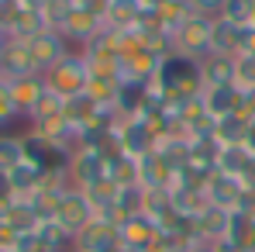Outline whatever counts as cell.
<instances>
[{
	"label": "cell",
	"instance_id": "cell-9",
	"mask_svg": "<svg viewBox=\"0 0 255 252\" xmlns=\"http://www.w3.org/2000/svg\"><path fill=\"white\" fill-rule=\"evenodd\" d=\"M28 52H31V62H35V69H38V73L45 76L52 66H59V62H62L69 52H73V45L66 42L59 31H52V28H48V31L35 35V38L28 42Z\"/></svg>",
	"mask_w": 255,
	"mask_h": 252
},
{
	"label": "cell",
	"instance_id": "cell-20",
	"mask_svg": "<svg viewBox=\"0 0 255 252\" xmlns=\"http://www.w3.org/2000/svg\"><path fill=\"white\" fill-rule=\"evenodd\" d=\"M3 221H7L17 235H28V232H35V228L42 225V218L35 214V208H31V201H28V197H17L10 208L3 211Z\"/></svg>",
	"mask_w": 255,
	"mask_h": 252
},
{
	"label": "cell",
	"instance_id": "cell-12",
	"mask_svg": "<svg viewBox=\"0 0 255 252\" xmlns=\"http://www.w3.org/2000/svg\"><path fill=\"white\" fill-rule=\"evenodd\" d=\"M141 0H107V10H104V28L111 31H134L141 24Z\"/></svg>",
	"mask_w": 255,
	"mask_h": 252
},
{
	"label": "cell",
	"instance_id": "cell-8",
	"mask_svg": "<svg viewBox=\"0 0 255 252\" xmlns=\"http://www.w3.org/2000/svg\"><path fill=\"white\" fill-rule=\"evenodd\" d=\"M66 173H69V183H73L76 190H86V187L107 180V159H104L100 152H93V149H76V152L69 156Z\"/></svg>",
	"mask_w": 255,
	"mask_h": 252
},
{
	"label": "cell",
	"instance_id": "cell-13",
	"mask_svg": "<svg viewBox=\"0 0 255 252\" xmlns=\"http://www.w3.org/2000/svg\"><path fill=\"white\" fill-rule=\"evenodd\" d=\"M17 76H42L31 62V52H28V42H17L10 38L7 42V52H3V62H0V80H17Z\"/></svg>",
	"mask_w": 255,
	"mask_h": 252
},
{
	"label": "cell",
	"instance_id": "cell-32",
	"mask_svg": "<svg viewBox=\"0 0 255 252\" xmlns=\"http://www.w3.org/2000/svg\"><path fill=\"white\" fill-rule=\"evenodd\" d=\"M235 83L242 90H252L255 86V55H249V52L235 55Z\"/></svg>",
	"mask_w": 255,
	"mask_h": 252
},
{
	"label": "cell",
	"instance_id": "cell-25",
	"mask_svg": "<svg viewBox=\"0 0 255 252\" xmlns=\"http://www.w3.org/2000/svg\"><path fill=\"white\" fill-rule=\"evenodd\" d=\"M193 14H197V10H193V3H190V0H169L162 10H155L159 24H162L169 35L179 28V24H183V21H186V17H193Z\"/></svg>",
	"mask_w": 255,
	"mask_h": 252
},
{
	"label": "cell",
	"instance_id": "cell-39",
	"mask_svg": "<svg viewBox=\"0 0 255 252\" xmlns=\"http://www.w3.org/2000/svg\"><path fill=\"white\" fill-rule=\"evenodd\" d=\"M190 252H217V246H214V242H197Z\"/></svg>",
	"mask_w": 255,
	"mask_h": 252
},
{
	"label": "cell",
	"instance_id": "cell-24",
	"mask_svg": "<svg viewBox=\"0 0 255 252\" xmlns=\"http://www.w3.org/2000/svg\"><path fill=\"white\" fill-rule=\"evenodd\" d=\"M249 159H252V149H249V145H228V149H221V156H217V169L242 180Z\"/></svg>",
	"mask_w": 255,
	"mask_h": 252
},
{
	"label": "cell",
	"instance_id": "cell-3",
	"mask_svg": "<svg viewBox=\"0 0 255 252\" xmlns=\"http://www.w3.org/2000/svg\"><path fill=\"white\" fill-rule=\"evenodd\" d=\"M114 138H118L121 152H125V156H134V159L155 152V142H159L152 121L141 118V114H138V118H121V121L114 125Z\"/></svg>",
	"mask_w": 255,
	"mask_h": 252
},
{
	"label": "cell",
	"instance_id": "cell-28",
	"mask_svg": "<svg viewBox=\"0 0 255 252\" xmlns=\"http://www.w3.org/2000/svg\"><path fill=\"white\" fill-rule=\"evenodd\" d=\"M38 239L45 242L48 252H69L73 249V239H69L55 221H42V225H38Z\"/></svg>",
	"mask_w": 255,
	"mask_h": 252
},
{
	"label": "cell",
	"instance_id": "cell-22",
	"mask_svg": "<svg viewBox=\"0 0 255 252\" xmlns=\"http://www.w3.org/2000/svg\"><path fill=\"white\" fill-rule=\"evenodd\" d=\"M45 176H48V173H45L42 166H35V163H28V159H24L21 166L10 173V183H14L17 197H31V194L45 183Z\"/></svg>",
	"mask_w": 255,
	"mask_h": 252
},
{
	"label": "cell",
	"instance_id": "cell-31",
	"mask_svg": "<svg viewBox=\"0 0 255 252\" xmlns=\"http://www.w3.org/2000/svg\"><path fill=\"white\" fill-rule=\"evenodd\" d=\"M17 118H21V111L10 97V86H7V80H0V131H7Z\"/></svg>",
	"mask_w": 255,
	"mask_h": 252
},
{
	"label": "cell",
	"instance_id": "cell-10",
	"mask_svg": "<svg viewBox=\"0 0 255 252\" xmlns=\"http://www.w3.org/2000/svg\"><path fill=\"white\" fill-rule=\"evenodd\" d=\"M242 194H245V183H242L238 176L221 173V169H214L211 176H207V183H204L207 204H214V208H221V211H238Z\"/></svg>",
	"mask_w": 255,
	"mask_h": 252
},
{
	"label": "cell",
	"instance_id": "cell-2",
	"mask_svg": "<svg viewBox=\"0 0 255 252\" xmlns=\"http://www.w3.org/2000/svg\"><path fill=\"white\" fill-rule=\"evenodd\" d=\"M211 31H214V17H207V14L186 17L172 31V52L190 55V59H204L211 52Z\"/></svg>",
	"mask_w": 255,
	"mask_h": 252
},
{
	"label": "cell",
	"instance_id": "cell-35",
	"mask_svg": "<svg viewBox=\"0 0 255 252\" xmlns=\"http://www.w3.org/2000/svg\"><path fill=\"white\" fill-rule=\"evenodd\" d=\"M190 3H193V10H197V14L217 17V14L224 10V3H228V0H190Z\"/></svg>",
	"mask_w": 255,
	"mask_h": 252
},
{
	"label": "cell",
	"instance_id": "cell-26",
	"mask_svg": "<svg viewBox=\"0 0 255 252\" xmlns=\"http://www.w3.org/2000/svg\"><path fill=\"white\" fill-rule=\"evenodd\" d=\"M118 190H121V187H118V183H114V180L107 176V180H100V183L86 187L83 194L90 197V204L97 208V214H107V211L114 208V201H118Z\"/></svg>",
	"mask_w": 255,
	"mask_h": 252
},
{
	"label": "cell",
	"instance_id": "cell-29",
	"mask_svg": "<svg viewBox=\"0 0 255 252\" xmlns=\"http://www.w3.org/2000/svg\"><path fill=\"white\" fill-rule=\"evenodd\" d=\"M59 114H66V100H62L59 93L45 90L42 100H38L35 111H31V118H28V125H31V121H45V118H59Z\"/></svg>",
	"mask_w": 255,
	"mask_h": 252
},
{
	"label": "cell",
	"instance_id": "cell-6",
	"mask_svg": "<svg viewBox=\"0 0 255 252\" xmlns=\"http://www.w3.org/2000/svg\"><path fill=\"white\" fill-rule=\"evenodd\" d=\"M100 31H104V17H100L97 10H90V7H83L80 0H76L73 14L66 17V24L59 28V35H62L66 42L73 45L76 52H80V48H86V45L93 42V38H97Z\"/></svg>",
	"mask_w": 255,
	"mask_h": 252
},
{
	"label": "cell",
	"instance_id": "cell-43",
	"mask_svg": "<svg viewBox=\"0 0 255 252\" xmlns=\"http://www.w3.org/2000/svg\"><path fill=\"white\" fill-rule=\"evenodd\" d=\"M0 252H3V249H0Z\"/></svg>",
	"mask_w": 255,
	"mask_h": 252
},
{
	"label": "cell",
	"instance_id": "cell-19",
	"mask_svg": "<svg viewBox=\"0 0 255 252\" xmlns=\"http://www.w3.org/2000/svg\"><path fill=\"white\" fill-rule=\"evenodd\" d=\"M211 52H221V55H238V52H242V28L228 24L224 17H214Z\"/></svg>",
	"mask_w": 255,
	"mask_h": 252
},
{
	"label": "cell",
	"instance_id": "cell-16",
	"mask_svg": "<svg viewBox=\"0 0 255 252\" xmlns=\"http://www.w3.org/2000/svg\"><path fill=\"white\" fill-rule=\"evenodd\" d=\"M200 73L207 86H224L235 83V55H221V52H207L200 59Z\"/></svg>",
	"mask_w": 255,
	"mask_h": 252
},
{
	"label": "cell",
	"instance_id": "cell-37",
	"mask_svg": "<svg viewBox=\"0 0 255 252\" xmlns=\"http://www.w3.org/2000/svg\"><path fill=\"white\" fill-rule=\"evenodd\" d=\"M242 52H249V55H255V24H249V28H242ZM238 52V55H242Z\"/></svg>",
	"mask_w": 255,
	"mask_h": 252
},
{
	"label": "cell",
	"instance_id": "cell-44",
	"mask_svg": "<svg viewBox=\"0 0 255 252\" xmlns=\"http://www.w3.org/2000/svg\"><path fill=\"white\" fill-rule=\"evenodd\" d=\"M69 252H73V249H69Z\"/></svg>",
	"mask_w": 255,
	"mask_h": 252
},
{
	"label": "cell",
	"instance_id": "cell-17",
	"mask_svg": "<svg viewBox=\"0 0 255 252\" xmlns=\"http://www.w3.org/2000/svg\"><path fill=\"white\" fill-rule=\"evenodd\" d=\"M224 242L238 246L242 252H255V214L231 211V225H228V239Z\"/></svg>",
	"mask_w": 255,
	"mask_h": 252
},
{
	"label": "cell",
	"instance_id": "cell-30",
	"mask_svg": "<svg viewBox=\"0 0 255 252\" xmlns=\"http://www.w3.org/2000/svg\"><path fill=\"white\" fill-rule=\"evenodd\" d=\"M73 7H76V0H45V7H42L45 24H48L52 31H59V28L66 24V17L73 14Z\"/></svg>",
	"mask_w": 255,
	"mask_h": 252
},
{
	"label": "cell",
	"instance_id": "cell-33",
	"mask_svg": "<svg viewBox=\"0 0 255 252\" xmlns=\"http://www.w3.org/2000/svg\"><path fill=\"white\" fill-rule=\"evenodd\" d=\"M14 252H48V249H45V242L38 239V228H35V232H28V235L17 239V249Z\"/></svg>",
	"mask_w": 255,
	"mask_h": 252
},
{
	"label": "cell",
	"instance_id": "cell-14",
	"mask_svg": "<svg viewBox=\"0 0 255 252\" xmlns=\"http://www.w3.org/2000/svg\"><path fill=\"white\" fill-rule=\"evenodd\" d=\"M7 86H10V97H14V104H17V111H21L24 121L31 118L35 104L42 100V93L48 90L45 76H17V80H7Z\"/></svg>",
	"mask_w": 255,
	"mask_h": 252
},
{
	"label": "cell",
	"instance_id": "cell-5",
	"mask_svg": "<svg viewBox=\"0 0 255 252\" xmlns=\"http://www.w3.org/2000/svg\"><path fill=\"white\" fill-rule=\"evenodd\" d=\"M121 246V225L107 214H97L83 232L73 239L76 252H114Z\"/></svg>",
	"mask_w": 255,
	"mask_h": 252
},
{
	"label": "cell",
	"instance_id": "cell-38",
	"mask_svg": "<svg viewBox=\"0 0 255 252\" xmlns=\"http://www.w3.org/2000/svg\"><path fill=\"white\" fill-rule=\"evenodd\" d=\"M166 3H169V0H141V7H145V10H162Z\"/></svg>",
	"mask_w": 255,
	"mask_h": 252
},
{
	"label": "cell",
	"instance_id": "cell-11",
	"mask_svg": "<svg viewBox=\"0 0 255 252\" xmlns=\"http://www.w3.org/2000/svg\"><path fill=\"white\" fill-rule=\"evenodd\" d=\"M200 104L211 111L214 118H228V114H242V86L224 83V86H204Z\"/></svg>",
	"mask_w": 255,
	"mask_h": 252
},
{
	"label": "cell",
	"instance_id": "cell-23",
	"mask_svg": "<svg viewBox=\"0 0 255 252\" xmlns=\"http://www.w3.org/2000/svg\"><path fill=\"white\" fill-rule=\"evenodd\" d=\"M21 163H24V135L0 131V169L3 173H14Z\"/></svg>",
	"mask_w": 255,
	"mask_h": 252
},
{
	"label": "cell",
	"instance_id": "cell-40",
	"mask_svg": "<svg viewBox=\"0 0 255 252\" xmlns=\"http://www.w3.org/2000/svg\"><path fill=\"white\" fill-rule=\"evenodd\" d=\"M7 42H10V35L0 28V62H3V52H7Z\"/></svg>",
	"mask_w": 255,
	"mask_h": 252
},
{
	"label": "cell",
	"instance_id": "cell-36",
	"mask_svg": "<svg viewBox=\"0 0 255 252\" xmlns=\"http://www.w3.org/2000/svg\"><path fill=\"white\" fill-rule=\"evenodd\" d=\"M242 114L249 121H255V86L252 90H242Z\"/></svg>",
	"mask_w": 255,
	"mask_h": 252
},
{
	"label": "cell",
	"instance_id": "cell-7",
	"mask_svg": "<svg viewBox=\"0 0 255 252\" xmlns=\"http://www.w3.org/2000/svg\"><path fill=\"white\" fill-rule=\"evenodd\" d=\"M162 239V225L155 218H148L145 211L141 214H131L121 221V246L134 252H152Z\"/></svg>",
	"mask_w": 255,
	"mask_h": 252
},
{
	"label": "cell",
	"instance_id": "cell-18",
	"mask_svg": "<svg viewBox=\"0 0 255 252\" xmlns=\"http://www.w3.org/2000/svg\"><path fill=\"white\" fill-rule=\"evenodd\" d=\"M214 138L221 142V149H228V145H245V142H249V118H245V114L217 118V125H214Z\"/></svg>",
	"mask_w": 255,
	"mask_h": 252
},
{
	"label": "cell",
	"instance_id": "cell-21",
	"mask_svg": "<svg viewBox=\"0 0 255 252\" xmlns=\"http://www.w3.org/2000/svg\"><path fill=\"white\" fill-rule=\"evenodd\" d=\"M107 176H111L118 187H138V183H141V159L118 152V156L107 163Z\"/></svg>",
	"mask_w": 255,
	"mask_h": 252
},
{
	"label": "cell",
	"instance_id": "cell-41",
	"mask_svg": "<svg viewBox=\"0 0 255 252\" xmlns=\"http://www.w3.org/2000/svg\"><path fill=\"white\" fill-rule=\"evenodd\" d=\"M245 145L255 152V121H249V142H245Z\"/></svg>",
	"mask_w": 255,
	"mask_h": 252
},
{
	"label": "cell",
	"instance_id": "cell-27",
	"mask_svg": "<svg viewBox=\"0 0 255 252\" xmlns=\"http://www.w3.org/2000/svg\"><path fill=\"white\" fill-rule=\"evenodd\" d=\"M217 17H224L235 28H249V24H255V0H228Z\"/></svg>",
	"mask_w": 255,
	"mask_h": 252
},
{
	"label": "cell",
	"instance_id": "cell-4",
	"mask_svg": "<svg viewBox=\"0 0 255 252\" xmlns=\"http://www.w3.org/2000/svg\"><path fill=\"white\" fill-rule=\"evenodd\" d=\"M97 218V208L90 204V197H86L83 190H76V187H69L66 190V197H62V204H59V211H55V225L69 235V239H76L80 232H83L86 225Z\"/></svg>",
	"mask_w": 255,
	"mask_h": 252
},
{
	"label": "cell",
	"instance_id": "cell-34",
	"mask_svg": "<svg viewBox=\"0 0 255 252\" xmlns=\"http://www.w3.org/2000/svg\"><path fill=\"white\" fill-rule=\"evenodd\" d=\"M17 239H21V235H17V232L0 218V249H3V252H14V249H17Z\"/></svg>",
	"mask_w": 255,
	"mask_h": 252
},
{
	"label": "cell",
	"instance_id": "cell-42",
	"mask_svg": "<svg viewBox=\"0 0 255 252\" xmlns=\"http://www.w3.org/2000/svg\"><path fill=\"white\" fill-rule=\"evenodd\" d=\"M155 252H162V249H155Z\"/></svg>",
	"mask_w": 255,
	"mask_h": 252
},
{
	"label": "cell",
	"instance_id": "cell-15",
	"mask_svg": "<svg viewBox=\"0 0 255 252\" xmlns=\"http://www.w3.org/2000/svg\"><path fill=\"white\" fill-rule=\"evenodd\" d=\"M228 225H231V211H221L214 204H207L193 218V228H197L200 242H224L228 239Z\"/></svg>",
	"mask_w": 255,
	"mask_h": 252
},
{
	"label": "cell",
	"instance_id": "cell-1",
	"mask_svg": "<svg viewBox=\"0 0 255 252\" xmlns=\"http://www.w3.org/2000/svg\"><path fill=\"white\" fill-rule=\"evenodd\" d=\"M45 86H48L52 93H59L62 100H73V97L86 93V86H90V66H86L83 52L73 48L59 66H52V69L45 73Z\"/></svg>",
	"mask_w": 255,
	"mask_h": 252
}]
</instances>
